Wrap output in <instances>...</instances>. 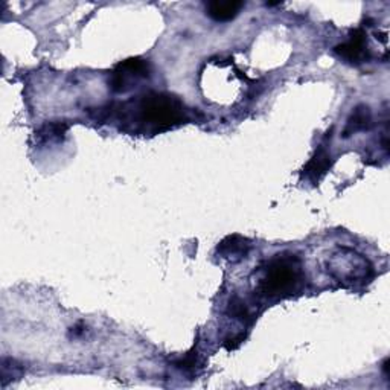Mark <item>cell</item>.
<instances>
[{"label": "cell", "mask_w": 390, "mask_h": 390, "mask_svg": "<svg viewBox=\"0 0 390 390\" xmlns=\"http://www.w3.org/2000/svg\"><path fill=\"white\" fill-rule=\"evenodd\" d=\"M227 314L232 318H235V321H239L243 323H249L252 321V313L249 305H247L239 296H234L229 300Z\"/></svg>", "instance_id": "11"}, {"label": "cell", "mask_w": 390, "mask_h": 390, "mask_svg": "<svg viewBox=\"0 0 390 390\" xmlns=\"http://www.w3.org/2000/svg\"><path fill=\"white\" fill-rule=\"evenodd\" d=\"M332 166V157L330 152L325 147H318L313 157L309 159L308 163L304 166L302 170V179L311 182L313 184H317L323 177L328 174Z\"/></svg>", "instance_id": "6"}, {"label": "cell", "mask_w": 390, "mask_h": 390, "mask_svg": "<svg viewBox=\"0 0 390 390\" xmlns=\"http://www.w3.org/2000/svg\"><path fill=\"white\" fill-rule=\"evenodd\" d=\"M370 123H372V113L368 105H358V107L354 109L352 114L348 119L347 127L343 130V137H349L358 131L369 130Z\"/></svg>", "instance_id": "9"}, {"label": "cell", "mask_w": 390, "mask_h": 390, "mask_svg": "<svg viewBox=\"0 0 390 390\" xmlns=\"http://www.w3.org/2000/svg\"><path fill=\"white\" fill-rule=\"evenodd\" d=\"M67 130L69 123L66 121H51L39 128V131L35 133V139H37L40 144L61 142L65 139Z\"/></svg>", "instance_id": "10"}, {"label": "cell", "mask_w": 390, "mask_h": 390, "mask_svg": "<svg viewBox=\"0 0 390 390\" xmlns=\"http://www.w3.org/2000/svg\"><path fill=\"white\" fill-rule=\"evenodd\" d=\"M197 365H199V356H197V352H194V351L188 352L183 358L175 361V366L183 370H192L197 368Z\"/></svg>", "instance_id": "13"}, {"label": "cell", "mask_w": 390, "mask_h": 390, "mask_svg": "<svg viewBox=\"0 0 390 390\" xmlns=\"http://www.w3.org/2000/svg\"><path fill=\"white\" fill-rule=\"evenodd\" d=\"M250 252V241L241 235H229L224 239H221L217 246V253L223 260L230 262H239L247 258Z\"/></svg>", "instance_id": "7"}, {"label": "cell", "mask_w": 390, "mask_h": 390, "mask_svg": "<svg viewBox=\"0 0 390 390\" xmlns=\"http://www.w3.org/2000/svg\"><path fill=\"white\" fill-rule=\"evenodd\" d=\"M305 281L302 261L295 253H278L260 269L256 291L265 299H285L295 295Z\"/></svg>", "instance_id": "1"}, {"label": "cell", "mask_w": 390, "mask_h": 390, "mask_svg": "<svg viewBox=\"0 0 390 390\" xmlns=\"http://www.w3.org/2000/svg\"><path fill=\"white\" fill-rule=\"evenodd\" d=\"M326 270L344 287L365 285L374 276V265L365 255L349 247H339L328 258Z\"/></svg>", "instance_id": "3"}, {"label": "cell", "mask_w": 390, "mask_h": 390, "mask_svg": "<svg viewBox=\"0 0 390 390\" xmlns=\"http://www.w3.org/2000/svg\"><path fill=\"white\" fill-rule=\"evenodd\" d=\"M149 74H152V67L147 60L139 57L128 58L121 61L113 69L109 84L114 93H126L136 87L140 79L149 78Z\"/></svg>", "instance_id": "4"}, {"label": "cell", "mask_w": 390, "mask_h": 390, "mask_svg": "<svg viewBox=\"0 0 390 390\" xmlns=\"http://www.w3.org/2000/svg\"><path fill=\"white\" fill-rule=\"evenodd\" d=\"M23 375V366L14 358H4L2 361V386L8 384V378H20Z\"/></svg>", "instance_id": "12"}, {"label": "cell", "mask_w": 390, "mask_h": 390, "mask_svg": "<svg viewBox=\"0 0 390 390\" xmlns=\"http://www.w3.org/2000/svg\"><path fill=\"white\" fill-rule=\"evenodd\" d=\"M334 52L349 65H361L369 60L368 35L361 28L349 32L348 41L334 48Z\"/></svg>", "instance_id": "5"}, {"label": "cell", "mask_w": 390, "mask_h": 390, "mask_svg": "<svg viewBox=\"0 0 390 390\" xmlns=\"http://www.w3.org/2000/svg\"><path fill=\"white\" fill-rule=\"evenodd\" d=\"M383 369H384V374H386V377H389V358H386L384 365H383Z\"/></svg>", "instance_id": "15"}, {"label": "cell", "mask_w": 390, "mask_h": 390, "mask_svg": "<svg viewBox=\"0 0 390 390\" xmlns=\"http://www.w3.org/2000/svg\"><path fill=\"white\" fill-rule=\"evenodd\" d=\"M244 339H246V334L244 332L230 335V337H227V339L224 340V348L227 351H234V349H236L239 347V344L244 342Z\"/></svg>", "instance_id": "14"}, {"label": "cell", "mask_w": 390, "mask_h": 390, "mask_svg": "<svg viewBox=\"0 0 390 390\" xmlns=\"http://www.w3.org/2000/svg\"><path fill=\"white\" fill-rule=\"evenodd\" d=\"M265 5H267V6H279V5H282V4H281V2H267Z\"/></svg>", "instance_id": "16"}, {"label": "cell", "mask_w": 390, "mask_h": 390, "mask_svg": "<svg viewBox=\"0 0 390 390\" xmlns=\"http://www.w3.org/2000/svg\"><path fill=\"white\" fill-rule=\"evenodd\" d=\"M135 118L142 128L162 133L184 123L188 113L179 96L165 92H149L136 104Z\"/></svg>", "instance_id": "2"}, {"label": "cell", "mask_w": 390, "mask_h": 390, "mask_svg": "<svg viewBox=\"0 0 390 390\" xmlns=\"http://www.w3.org/2000/svg\"><path fill=\"white\" fill-rule=\"evenodd\" d=\"M243 2H235V0H229V2H208L206 4V14L215 22H230L243 10Z\"/></svg>", "instance_id": "8"}]
</instances>
